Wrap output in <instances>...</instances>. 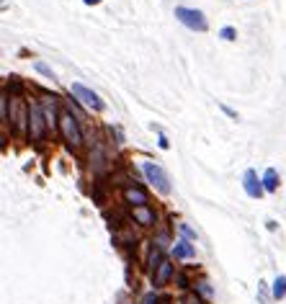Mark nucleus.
<instances>
[{
  "mask_svg": "<svg viewBox=\"0 0 286 304\" xmlns=\"http://www.w3.org/2000/svg\"><path fill=\"white\" fill-rule=\"evenodd\" d=\"M47 116H44V109L39 103H28V132L36 142L44 140V134H47Z\"/></svg>",
  "mask_w": 286,
  "mask_h": 304,
  "instance_id": "obj_1",
  "label": "nucleus"
},
{
  "mask_svg": "<svg viewBox=\"0 0 286 304\" xmlns=\"http://www.w3.org/2000/svg\"><path fill=\"white\" fill-rule=\"evenodd\" d=\"M175 18L193 28V31H206V18H204V13L201 10H193V8H183V5H178L175 8Z\"/></svg>",
  "mask_w": 286,
  "mask_h": 304,
  "instance_id": "obj_2",
  "label": "nucleus"
},
{
  "mask_svg": "<svg viewBox=\"0 0 286 304\" xmlns=\"http://www.w3.org/2000/svg\"><path fill=\"white\" fill-rule=\"evenodd\" d=\"M70 93L78 98L85 109H90V111H103V101L93 93L90 88H85V85H80V83H72L70 85Z\"/></svg>",
  "mask_w": 286,
  "mask_h": 304,
  "instance_id": "obj_3",
  "label": "nucleus"
},
{
  "mask_svg": "<svg viewBox=\"0 0 286 304\" xmlns=\"http://www.w3.org/2000/svg\"><path fill=\"white\" fill-rule=\"evenodd\" d=\"M142 170H144L147 180H149V183H152L160 193H170V180H168V175H165V170L160 168V165H155V162H144V165H142Z\"/></svg>",
  "mask_w": 286,
  "mask_h": 304,
  "instance_id": "obj_4",
  "label": "nucleus"
},
{
  "mask_svg": "<svg viewBox=\"0 0 286 304\" xmlns=\"http://www.w3.org/2000/svg\"><path fill=\"white\" fill-rule=\"evenodd\" d=\"M59 129H62V137L67 140V145L80 147L83 134H80V127H78V121H75L72 114H62V116H59Z\"/></svg>",
  "mask_w": 286,
  "mask_h": 304,
  "instance_id": "obj_5",
  "label": "nucleus"
},
{
  "mask_svg": "<svg viewBox=\"0 0 286 304\" xmlns=\"http://www.w3.org/2000/svg\"><path fill=\"white\" fill-rule=\"evenodd\" d=\"M243 186H245V193L250 196V199H261V196H263V183L258 180L255 170H245V175H243Z\"/></svg>",
  "mask_w": 286,
  "mask_h": 304,
  "instance_id": "obj_6",
  "label": "nucleus"
},
{
  "mask_svg": "<svg viewBox=\"0 0 286 304\" xmlns=\"http://www.w3.org/2000/svg\"><path fill=\"white\" fill-rule=\"evenodd\" d=\"M170 276H173V266H170V261H165V258H160L157 271L152 273V281H155V286L168 284V279H170Z\"/></svg>",
  "mask_w": 286,
  "mask_h": 304,
  "instance_id": "obj_7",
  "label": "nucleus"
},
{
  "mask_svg": "<svg viewBox=\"0 0 286 304\" xmlns=\"http://www.w3.org/2000/svg\"><path fill=\"white\" fill-rule=\"evenodd\" d=\"M124 199H127L132 206H144V204H147V193H144L142 188H134V186H129V188L124 191Z\"/></svg>",
  "mask_w": 286,
  "mask_h": 304,
  "instance_id": "obj_8",
  "label": "nucleus"
},
{
  "mask_svg": "<svg viewBox=\"0 0 286 304\" xmlns=\"http://www.w3.org/2000/svg\"><path fill=\"white\" fill-rule=\"evenodd\" d=\"M134 219H137L142 227H149V224L155 222V214L147 206H134Z\"/></svg>",
  "mask_w": 286,
  "mask_h": 304,
  "instance_id": "obj_9",
  "label": "nucleus"
},
{
  "mask_svg": "<svg viewBox=\"0 0 286 304\" xmlns=\"http://www.w3.org/2000/svg\"><path fill=\"white\" fill-rule=\"evenodd\" d=\"M263 188L266 191H276L279 188V173H276V168H268L266 170V175H263Z\"/></svg>",
  "mask_w": 286,
  "mask_h": 304,
  "instance_id": "obj_10",
  "label": "nucleus"
},
{
  "mask_svg": "<svg viewBox=\"0 0 286 304\" xmlns=\"http://www.w3.org/2000/svg\"><path fill=\"white\" fill-rule=\"evenodd\" d=\"M173 253H175V258H191L193 255V245H191L188 240H178L175 248H173Z\"/></svg>",
  "mask_w": 286,
  "mask_h": 304,
  "instance_id": "obj_11",
  "label": "nucleus"
},
{
  "mask_svg": "<svg viewBox=\"0 0 286 304\" xmlns=\"http://www.w3.org/2000/svg\"><path fill=\"white\" fill-rule=\"evenodd\" d=\"M54 96H44V116H47V124L54 127L57 124V116H54Z\"/></svg>",
  "mask_w": 286,
  "mask_h": 304,
  "instance_id": "obj_12",
  "label": "nucleus"
},
{
  "mask_svg": "<svg viewBox=\"0 0 286 304\" xmlns=\"http://www.w3.org/2000/svg\"><path fill=\"white\" fill-rule=\"evenodd\" d=\"M274 297L276 299L286 297V276H276V281H274Z\"/></svg>",
  "mask_w": 286,
  "mask_h": 304,
  "instance_id": "obj_13",
  "label": "nucleus"
},
{
  "mask_svg": "<svg viewBox=\"0 0 286 304\" xmlns=\"http://www.w3.org/2000/svg\"><path fill=\"white\" fill-rule=\"evenodd\" d=\"M219 36L227 39V41H235V28H232V26H224L222 31H219Z\"/></svg>",
  "mask_w": 286,
  "mask_h": 304,
  "instance_id": "obj_14",
  "label": "nucleus"
},
{
  "mask_svg": "<svg viewBox=\"0 0 286 304\" xmlns=\"http://www.w3.org/2000/svg\"><path fill=\"white\" fill-rule=\"evenodd\" d=\"M34 67H36V70H39V72H41V75H47V78H54V72H52V70H49V67H47V65H44V62H36V65H34Z\"/></svg>",
  "mask_w": 286,
  "mask_h": 304,
  "instance_id": "obj_15",
  "label": "nucleus"
},
{
  "mask_svg": "<svg viewBox=\"0 0 286 304\" xmlns=\"http://www.w3.org/2000/svg\"><path fill=\"white\" fill-rule=\"evenodd\" d=\"M180 232H183V235H186L188 240H196V232H193V230H191L188 224H180Z\"/></svg>",
  "mask_w": 286,
  "mask_h": 304,
  "instance_id": "obj_16",
  "label": "nucleus"
},
{
  "mask_svg": "<svg viewBox=\"0 0 286 304\" xmlns=\"http://www.w3.org/2000/svg\"><path fill=\"white\" fill-rule=\"evenodd\" d=\"M199 292H201L204 297H212V286H209L206 281H201V284H199Z\"/></svg>",
  "mask_w": 286,
  "mask_h": 304,
  "instance_id": "obj_17",
  "label": "nucleus"
},
{
  "mask_svg": "<svg viewBox=\"0 0 286 304\" xmlns=\"http://www.w3.org/2000/svg\"><path fill=\"white\" fill-rule=\"evenodd\" d=\"M144 304H157V297H155V294H149V297L144 299Z\"/></svg>",
  "mask_w": 286,
  "mask_h": 304,
  "instance_id": "obj_18",
  "label": "nucleus"
},
{
  "mask_svg": "<svg viewBox=\"0 0 286 304\" xmlns=\"http://www.w3.org/2000/svg\"><path fill=\"white\" fill-rule=\"evenodd\" d=\"M83 3H85V5H98L101 0H83Z\"/></svg>",
  "mask_w": 286,
  "mask_h": 304,
  "instance_id": "obj_19",
  "label": "nucleus"
},
{
  "mask_svg": "<svg viewBox=\"0 0 286 304\" xmlns=\"http://www.w3.org/2000/svg\"><path fill=\"white\" fill-rule=\"evenodd\" d=\"M186 304H199V299H193V297H191V299H188Z\"/></svg>",
  "mask_w": 286,
  "mask_h": 304,
  "instance_id": "obj_20",
  "label": "nucleus"
},
{
  "mask_svg": "<svg viewBox=\"0 0 286 304\" xmlns=\"http://www.w3.org/2000/svg\"><path fill=\"white\" fill-rule=\"evenodd\" d=\"M160 304H170V299H162V302H160Z\"/></svg>",
  "mask_w": 286,
  "mask_h": 304,
  "instance_id": "obj_21",
  "label": "nucleus"
}]
</instances>
